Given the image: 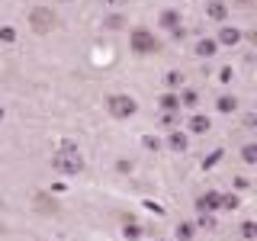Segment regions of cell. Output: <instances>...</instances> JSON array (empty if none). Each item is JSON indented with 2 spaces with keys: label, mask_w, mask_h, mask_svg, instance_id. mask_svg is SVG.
Wrapping results in <instances>:
<instances>
[{
  "label": "cell",
  "mask_w": 257,
  "mask_h": 241,
  "mask_svg": "<svg viewBox=\"0 0 257 241\" xmlns=\"http://www.w3.org/2000/svg\"><path fill=\"white\" fill-rule=\"evenodd\" d=\"M55 23H58V16L52 13V7H36V10L29 13V26H32V32H39V36H48V32L55 29Z\"/></svg>",
  "instance_id": "3"
},
{
  "label": "cell",
  "mask_w": 257,
  "mask_h": 241,
  "mask_svg": "<svg viewBox=\"0 0 257 241\" xmlns=\"http://www.w3.org/2000/svg\"><path fill=\"white\" fill-rule=\"evenodd\" d=\"M106 112L112 119H128V116L139 112V103H135V96H128V93H112L106 100Z\"/></svg>",
  "instance_id": "2"
},
{
  "label": "cell",
  "mask_w": 257,
  "mask_h": 241,
  "mask_svg": "<svg viewBox=\"0 0 257 241\" xmlns=\"http://www.w3.org/2000/svg\"><path fill=\"white\" fill-rule=\"evenodd\" d=\"M199 225H203V228H215V222H212V215H206V212H203V219H199Z\"/></svg>",
  "instance_id": "23"
},
{
  "label": "cell",
  "mask_w": 257,
  "mask_h": 241,
  "mask_svg": "<svg viewBox=\"0 0 257 241\" xmlns=\"http://www.w3.org/2000/svg\"><path fill=\"white\" fill-rule=\"evenodd\" d=\"M167 145H171L174 151H183V148H187V135H180V132H171V139H167Z\"/></svg>",
  "instance_id": "14"
},
{
  "label": "cell",
  "mask_w": 257,
  "mask_h": 241,
  "mask_svg": "<svg viewBox=\"0 0 257 241\" xmlns=\"http://www.w3.org/2000/svg\"><path fill=\"white\" fill-rule=\"evenodd\" d=\"M196 209L199 212H212V209H222V193H203L196 199Z\"/></svg>",
  "instance_id": "5"
},
{
  "label": "cell",
  "mask_w": 257,
  "mask_h": 241,
  "mask_svg": "<svg viewBox=\"0 0 257 241\" xmlns=\"http://www.w3.org/2000/svg\"><path fill=\"white\" fill-rule=\"evenodd\" d=\"M257 235V225L254 222H244V225H241V238H244V241H251Z\"/></svg>",
  "instance_id": "15"
},
{
  "label": "cell",
  "mask_w": 257,
  "mask_h": 241,
  "mask_svg": "<svg viewBox=\"0 0 257 241\" xmlns=\"http://www.w3.org/2000/svg\"><path fill=\"white\" fill-rule=\"evenodd\" d=\"M231 77H235V74H231V68H222V74H219V80H225V84H228Z\"/></svg>",
  "instance_id": "25"
},
{
  "label": "cell",
  "mask_w": 257,
  "mask_h": 241,
  "mask_svg": "<svg viewBox=\"0 0 257 241\" xmlns=\"http://www.w3.org/2000/svg\"><path fill=\"white\" fill-rule=\"evenodd\" d=\"M222 209H238V196H222Z\"/></svg>",
  "instance_id": "19"
},
{
  "label": "cell",
  "mask_w": 257,
  "mask_h": 241,
  "mask_svg": "<svg viewBox=\"0 0 257 241\" xmlns=\"http://www.w3.org/2000/svg\"><path fill=\"white\" fill-rule=\"evenodd\" d=\"M180 106H196V93H193V90H183V96H180Z\"/></svg>",
  "instance_id": "17"
},
{
  "label": "cell",
  "mask_w": 257,
  "mask_h": 241,
  "mask_svg": "<svg viewBox=\"0 0 257 241\" xmlns=\"http://www.w3.org/2000/svg\"><path fill=\"white\" fill-rule=\"evenodd\" d=\"M219 158H222V151H212V158H209L203 167H212V164H219Z\"/></svg>",
  "instance_id": "24"
},
{
  "label": "cell",
  "mask_w": 257,
  "mask_h": 241,
  "mask_svg": "<svg viewBox=\"0 0 257 241\" xmlns=\"http://www.w3.org/2000/svg\"><path fill=\"white\" fill-rule=\"evenodd\" d=\"M215 48H219L215 39H199V42H196V55H199V58H212Z\"/></svg>",
  "instance_id": "9"
},
{
  "label": "cell",
  "mask_w": 257,
  "mask_h": 241,
  "mask_svg": "<svg viewBox=\"0 0 257 241\" xmlns=\"http://www.w3.org/2000/svg\"><path fill=\"white\" fill-rule=\"evenodd\" d=\"M161 26L171 29V32H180V13H177V10H164V13H161Z\"/></svg>",
  "instance_id": "7"
},
{
  "label": "cell",
  "mask_w": 257,
  "mask_h": 241,
  "mask_svg": "<svg viewBox=\"0 0 257 241\" xmlns=\"http://www.w3.org/2000/svg\"><path fill=\"white\" fill-rule=\"evenodd\" d=\"M219 42H222V45H238V42H241V32H238L235 26H222V29H219Z\"/></svg>",
  "instance_id": "8"
},
{
  "label": "cell",
  "mask_w": 257,
  "mask_h": 241,
  "mask_svg": "<svg viewBox=\"0 0 257 241\" xmlns=\"http://www.w3.org/2000/svg\"><path fill=\"white\" fill-rule=\"evenodd\" d=\"M235 4H251V0H235Z\"/></svg>",
  "instance_id": "27"
},
{
  "label": "cell",
  "mask_w": 257,
  "mask_h": 241,
  "mask_svg": "<svg viewBox=\"0 0 257 241\" xmlns=\"http://www.w3.org/2000/svg\"><path fill=\"white\" fill-rule=\"evenodd\" d=\"M132 52H139V55H155V52H161V42L151 36L148 29H135V32H132Z\"/></svg>",
  "instance_id": "4"
},
{
  "label": "cell",
  "mask_w": 257,
  "mask_h": 241,
  "mask_svg": "<svg viewBox=\"0 0 257 241\" xmlns=\"http://www.w3.org/2000/svg\"><path fill=\"white\" fill-rule=\"evenodd\" d=\"M52 171H58V174L84 171V155L77 151V145H61L58 151H52Z\"/></svg>",
  "instance_id": "1"
},
{
  "label": "cell",
  "mask_w": 257,
  "mask_h": 241,
  "mask_svg": "<svg viewBox=\"0 0 257 241\" xmlns=\"http://www.w3.org/2000/svg\"><path fill=\"white\" fill-rule=\"evenodd\" d=\"M164 80H167V87H171V90H174V87H180V80H183V77L177 74V71H171V74H167Z\"/></svg>",
  "instance_id": "18"
},
{
  "label": "cell",
  "mask_w": 257,
  "mask_h": 241,
  "mask_svg": "<svg viewBox=\"0 0 257 241\" xmlns=\"http://www.w3.org/2000/svg\"><path fill=\"white\" fill-rule=\"evenodd\" d=\"M215 106H219V112H235L238 100H235V96H228V93H225V96H219V103H215Z\"/></svg>",
  "instance_id": "11"
},
{
  "label": "cell",
  "mask_w": 257,
  "mask_h": 241,
  "mask_svg": "<svg viewBox=\"0 0 257 241\" xmlns=\"http://www.w3.org/2000/svg\"><path fill=\"white\" fill-rule=\"evenodd\" d=\"M103 26H106V29H122V16H109Z\"/></svg>",
  "instance_id": "20"
},
{
  "label": "cell",
  "mask_w": 257,
  "mask_h": 241,
  "mask_svg": "<svg viewBox=\"0 0 257 241\" xmlns=\"http://www.w3.org/2000/svg\"><path fill=\"white\" fill-rule=\"evenodd\" d=\"M190 132H209V116H193L190 119Z\"/></svg>",
  "instance_id": "12"
},
{
  "label": "cell",
  "mask_w": 257,
  "mask_h": 241,
  "mask_svg": "<svg viewBox=\"0 0 257 241\" xmlns=\"http://www.w3.org/2000/svg\"><path fill=\"white\" fill-rule=\"evenodd\" d=\"M125 238H142V228H139V225H128V228H125Z\"/></svg>",
  "instance_id": "22"
},
{
  "label": "cell",
  "mask_w": 257,
  "mask_h": 241,
  "mask_svg": "<svg viewBox=\"0 0 257 241\" xmlns=\"http://www.w3.org/2000/svg\"><path fill=\"white\" fill-rule=\"evenodd\" d=\"M158 106L164 109V112H180V96H177V93H164L158 100Z\"/></svg>",
  "instance_id": "10"
},
{
  "label": "cell",
  "mask_w": 257,
  "mask_h": 241,
  "mask_svg": "<svg viewBox=\"0 0 257 241\" xmlns=\"http://www.w3.org/2000/svg\"><path fill=\"white\" fill-rule=\"evenodd\" d=\"M106 4H112V7H122V4H125V0H106Z\"/></svg>",
  "instance_id": "26"
},
{
  "label": "cell",
  "mask_w": 257,
  "mask_h": 241,
  "mask_svg": "<svg viewBox=\"0 0 257 241\" xmlns=\"http://www.w3.org/2000/svg\"><path fill=\"white\" fill-rule=\"evenodd\" d=\"M68 4H71V0H68Z\"/></svg>",
  "instance_id": "29"
},
{
  "label": "cell",
  "mask_w": 257,
  "mask_h": 241,
  "mask_svg": "<svg viewBox=\"0 0 257 241\" xmlns=\"http://www.w3.org/2000/svg\"><path fill=\"white\" fill-rule=\"evenodd\" d=\"M0 119H4V109H0Z\"/></svg>",
  "instance_id": "28"
},
{
  "label": "cell",
  "mask_w": 257,
  "mask_h": 241,
  "mask_svg": "<svg viewBox=\"0 0 257 241\" xmlns=\"http://www.w3.org/2000/svg\"><path fill=\"white\" fill-rule=\"evenodd\" d=\"M177 235H180L183 241H190L193 235H196V228H193V225H190V222H183V225H180V228H177Z\"/></svg>",
  "instance_id": "16"
},
{
  "label": "cell",
  "mask_w": 257,
  "mask_h": 241,
  "mask_svg": "<svg viewBox=\"0 0 257 241\" xmlns=\"http://www.w3.org/2000/svg\"><path fill=\"white\" fill-rule=\"evenodd\" d=\"M241 161L244 164H257V145H244L241 148Z\"/></svg>",
  "instance_id": "13"
},
{
  "label": "cell",
  "mask_w": 257,
  "mask_h": 241,
  "mask_svg": "<svg viewBox=\"0 0 257 241\" xmlns=\"http://www.w3.org/2000/svg\"><path fill=\"white\" fill-rule=\"evenodd\" d=\"M206 16H209V20H215V23H222L225 16H228V7H225L222 0H209V4H206Z\"/></svg>",
  "instance_id": "6"
},
{
  "label": "cell",
  "mask_w": 257,
  "mask_h": 241,
  "mask_svg": "<svg viewBox=\"0 0 257 241\" xmlns=\"http://www.w3.org/2000/svg\"><path fill=\"white\" fill-rule=\"evenodd\" d=\"M0 39H4V42H13V39H16V32H13L10 26H4V29H0Z\"/></svg>",
  "instance_id": "21"
}]
</instances>
